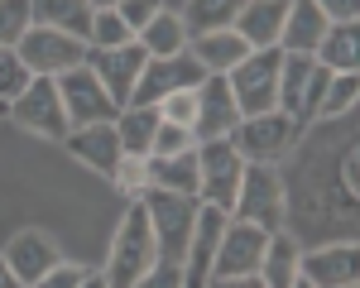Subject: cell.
I'll return each instance as SVG.
<instances>
[{
	"label": "cell",
	"instance_id": "obj_35",
	"mask_svg": "<svg viewBox=\"0 0 360 288\" xmlns=\"http://www.w3.org/2000/svg\"><path fill=\"white\" fill-rule=\"evenodd\" d=\"M159 115H164L168 125L193 130V120H197V96H193V91H173V96H164V101H159Z\"/></svg>",
	"mask_w": 360,
	"mask_h": 288
},
{
	"label": "cell",
	"instance_id": "obj_42",
	"mask_svg": "<svg viewBox=\"0 0 360 288\" xmlns=\"http://www.w3.org/2000/svg\"><path fill=\"white\" fill-rule=\"evenodd\" d=\"M77 288H111V284H106V274H86Z\"/></svg>",
	"mask_w": 360,
	"mask_h": 288
},
{
	"label": "cell",
	"instance_id": "obj_28",
	"mask_svg": "<svg viewBox=\"0 0 360 288\" xmlns=\"http://www.w3.org/2000/svg\"><path fill=\"white\" fill-rule=\"evenodd\" d=\"M240 5L245 0H188L178 20L188 29V39H197V34H212V29H231L236 15H240Z\"/></svg>",
	"mask_w": 360,
	"mask_h": 288
},
{
	"label": "cell",
	"instance_id": "obj_37",
	"mask_svg": "<svg viewBox=\"0 0 360 288\" xmlns=\"http://www.w3.org/2000/svg\"><path fill=\"white\" fill-rule=\"evenodd\" d=\"M115 10H120V20L130 25V34H139V29H144L154 15H159V10H164V0H120Z\"/></svg>",
	"mask_w": 360,
	"mask_h": 288
},
{
	"label": "cell",
	"instance_id": "obj_45",
	"mask_svg": "<svg viewBox=\"0 0 360 288\" xmlns=\"http://www.w3.org/2000/svg\"><path fill=\"white\" fill-rule=\"evenodd\" d=\"M293 288H312V284H307V279H298V284H293Z\"/></svg>",
	"mask_w": 360,
	"mask_h": 288
},
{
	"label": "cell",
	"instance_id": "obj_20",
	"mask_svg": "<svg viewBox=\"0 0 360 288\" xmlns=\"http://www.w3.org/2000/svg\"><path fill=\"white\" fill-rule=\"evenodd\" d=\"M322 34H327V15L312 0H288V15L278 29V53H317Z\"/></svg>",
	"mask_w": 360,
	"mask_h": 288
},
{
	"label": "cell",
	"instance_id": "obj_24",
	"mask_svg": "<svg viewBox=\"0 0 360 288\" xmlns=\"http://www.w3.org/2000/svg\"><path fill=\"white\" fill-rule=\"evenodd\" d=\"M159 106H125V111L115 115V135H120V149L130 154V159H149V149H154V130H159Z\"/></svg>",
	"mask_w": 360,
	"mask_h": 288
},
{
	"label": "cell",
	"instance_id": "obj_1",
	"mask_svg": "<svg viewBox=\"0 0 360 288\" xmlns=\"http://www.w3.org/2000/svg\"><path fill=\"white\" fill-rule=\"evenodd\" d=\"M283 207H288V183H283V173H278L274 164H245L231 216L274 235V230H283Z\"/></svg>",
	"mask_w": 360,
	"mask_h": 288
},
{
	"label": "cell",
	"instance_id": "obj_3",
	"mask_svg": "<svg viewBox=\"0 0 360 288\" xmlns=\"http://www.w3.org/2000/svg\"><path fill=\"white\" fill-rule=\"evenodd\" d=\"M159 259V245H154V226H149V211L144 202L130 207V216L120 221L115 230V245H111V264H106V284L111 288H130L135 279H144Z\"/></svg>",
	"mask_w": 360,
	"mask_h": 288
},
{
	"label": "cell",
	"instance_id": "obj_46",
	"mask_svg": "<svg viewBox=\"0 0 360 288\" xmlns=\"http://www.w3.org/2000/svg\"><path fill=\"white\" fill-rule=\"evenodd\" d=\"M351 288H356V284H351Z\"/></svg>",
	"mask_w": 360,
	"mask_h": 288
},
{
	"label": "cell",
	"instance_id": "obj_12",
	"mask_svg": "<svg viewBox=\"0 0 360 288\" xmlns=\"http://www.w3.org/2000/svg\"><path fill=\"white\" fill-rule=\"evenodd\" d=\"M264 245H269V230L250 226V221H226L221 245H217V259H212V279H236V274H259V259H264Z\"/></svg>",
	"mask_w": 360,
	"mask_h": 288
},
{
	"label": "cell",
	"instance_id": "obj_19",
	"mask_svg": "<svg viewBox=\"0 0 360 288\" xmlns=\"http://www.w3.org/2000/svg\"><path fill=\"white\" fill-rule=\"evenodd\" d=\"M283 15H288V0H245L231 29L245 39V48H278Z\"/></svg>",
	"mask_w": 360,
	"mask_h": 288
},
{
	"label": "cell",
	"instance_id": "obj_26",
	"mask_svg": "<svg viewBox=\"0 0 360 288\" xmlns=\"http://www.w3.org/2000/svg\"><path fill=\"white\" fill-rule=\"evenodd\" d=\"M317 63L332 72H360V29L356 25H327L322 44H317Z\"/></svg>",
	"mask_w": 360,
	"mask_h": 288
},
{
	"label": "cell",
	"instance_id": "obj_22",
	"mask_svg": "<svg viewBox=\"0 0 360 288\" xmlns=\"http://www.w3.org/2000/svg\"><path fill=\"white\" fill-rule=\"evenodd\" d=\"M144 173H149V188H159V192H183V197H197V144L193 149H183V154H154V159H144ZM144 188V192H149Z\"/></svg>",
	"mask_w": 360,
	"mask_h": 288
},
{
	"label": "cell",
	"instance_id": "obj_31",
	"mask_svg": "<svg viewBox=\"0 0 360 288\" xmlns=\"http://www.w3.org/2000/svg\"><path fill=\"white\" fill-rule=\"evenodd\" d=\"M34 25V5L29 0H0V48H15Z\"/></svg>",
	"mask_w": 360,
	"mask_h": 288
},
{
	"label": "cell",
	"instance_id": "obj_4",
	"mask_svg": "<svg viewBox=\"0 0 360 288\" xmlns=\"http://www.w3.org/2000/svg\"><path fill=\"white\" fill-rule=\"evenodd\" d=\"M278 48H250L231 72H226V86L236 96V111L240 120L245 115H264L278 111Z\"/></svg>",
	"mask_w": 360,
	"mask_h": 288
},
{
	"label": "cell",
	"instance_id": "obj_23",
	"mask_svg": "<svg viewBox=\"0 0 360 288\" xmlns=\"http://www.w3.org/2000/svg\"><path fill=\"white\" fill-rule=\"evenodd\" d=\"M34 5V25L44 29H63V34H72V39H82L91 34V0H29Z\"/></svg>",
	"mask_w": 360,
	"mask_h": 288
},
{
	"label": "cell",
	"instance_id": "obj_15",
	"mask_svg": "<svg viewBox=\"0 0 360 288\" xmlns=\"http://www.w3.org/2000/svg\"><path fill=\"white\" fill-rule=\"evenodd\" d=\"M144 58L149 53H144L139 44H125V48H86V67L96 72V82L106 86V96H111L120 111L130 106V91H135V82H139Z\"/></svg>",
	"mask_w": 360,
	"mask_h": 288
},
{
	"label": "cell",
	"instance_id": "obj_38",
	"mask_svg": "<svg viewBox=\"0 0 360 288\" xmlns=\"http://www.w3.org/2000/svg\"><path fill=\"white\" fill-rule=\"evenodd\" d=\"M82 279H86L82 264H68V259H58V264H53V269H49V274H44V279H39L34 288H77Z\"/></svg>",
	"mask_w": 360,
	"mask_h": 288
},
{
	"label": "cell",
	"instance_id": "obj_40",
	"mask_svg": "<svg viewBox=\"0 0 360 288\" xmlns=\"http://www.w3.org/2000/svg\"><path fill=\"white\" fill-rule=\"evenodd\" d=\"M207 288H264L259 274H236V279H207Z\"/></svg>",
	"mask_w": 360,
	"mask_h": 288
},
{
	"label": "cell",
	"instance_id": "obj_36",
	"mask_svg": "<svg viewBox=\"0 0 360 288\" xmlns=\"http://www.w3.org/2000/svg\"><path fill=\"white\" fill-rule=\"evenodd\" d=\"M130 288H183V264H173V259H154V269L135 279Z\"/></svg>",
	"mask_w": 360,
	"mask_h": 288
},
{
	"label": "cell",
	"instance_id": "obj_41",
	"mask_svg": "<svg viewBox=\"0 0 360 288\" xmlns=\"http://www.w3.org/2000/svg\"><path fill=\"white\" fill-rule=\"evenodd\" d=\"M0 288H25L15 274H10V264H5V259H0Z\"/></svg>",
	"mask_w": 360,
	"mask_h": 288
},
{
	"label": "cell",
	"instance_id": "obj_43",
	"mask_svg": "<svg viewBox=\"0 0 360 288\" xmlns=\"http://www.w3.org/2000/svg\"><path fill=\"white\" fill-rule=\"evenodd\" d=\"M120 0H91V10H115Z\"/></svg>",
	"mask_w": 360,
	"mask_h": 288
},
{
	"label": "cell",
	"instance_id": "obj_10",
	"mask_svg": "<svg viewBox=\"0 0 360 288\" xmlns=\"http://www.w3.org/2000/svg\"><path fill=\"white\" fill-rule=\"evenodd\" d=\"M58 82V96H63V111H68V125L77 130V125H111L120 106H115L111 96H106V86L96 82V72L91 67H72V72H63L53 77Z\"/></svg>",
	"mask_w": 360,
	"mask_h": 288
},
{
	"label": "cell",
	"instance_id": "obj_39",
	"mask_svg": "<svg viewBox=\"0 0 360 288\" xmlns=\"http://www.w3.org/2000/svg\"><path fill=\"white\" fill-rule=\"evenodd\" d=\"M322 15H327V25H356L360 20V0H312Z\"/></svg>",
	"mask_w": 360,
	"mask_h": 288
},
{
	"label": "cell",
	"instance_id": "obj_11",
	"mask_svg": "<svg viewBox=\"0 0 360 288\" xmlns=\"http://www.w3.org/2000/svg\"><path fill=\"white\" fill-rule=\"evenodd\" d=\"M10 115L34 130V135H44V140H63L72 125H68V111H63V96H58V82L53 77H29V86L10 101Z\"/></svg>",
	"mask_w": 360,
	"mask_h": 288
},
{
	"label": "cell",
	"instance_id": "obj_2",
	"mask_svg": "<svg viewBox=\"0 0 360 288\" xmlns=\"http://www.w3.org/2000/svg\"><path fill=\"white\" fill-rule=\"evenodd\" d=\"M327 82H332V67H322L312 53H283L278 58V111L298 125L317 120Z\"/></svg>",
	"mask_w": 360,
	"mask_h": 288
},
{
	"label": "cell",
	"instance_id": "obj_25",
	"mask_svg": "<svg viewBox=\"0 0 360 288\" xmlns=\"http://www.w3.org/2000/svg\"><path fill=\"white\" fill-rule=\"evenodd\" d=\"M298 240L288 235V230H274L269 235V245H264V259H259V279L264 288H293L298 284Z\"/></svg>",
	"mask_w": 360,
	"mask_h": 288
},
{
	"label": "cell",
	"instance_id": "obj_18",
	"mask_svg": "<svg viewBox=\"0 0 360 288\" xmlns=\"http://www.w3.org/2000/svg\"><path fill=\"white\" fill-rule=\"evenodd\" d=\"M63 144H68V154H72L77 164H86L91 173H101V178H111L115 164L125 159L115 125H77V130L63 135Z\"/></svg>",
	"mask_w": 360,
	"mask_h": 288
},
{
	"label": "cell",
	"instance_id": "obj_33",
	"mask_svg": "<svg viewBox=\"0 0 360 288\" xmlns=\"http://www.w3.org/2000/svg\"><path fill=\"white\" fill-rule=\"evenodd\" d=\"M111 183L125 192V197H144V188H149V173H144V159H120L115 164V173H111Z\"/></svg>",
	"mask_w": 360,
	"mask_h": 288
},
{
	"label": "cell",
	"instance_id": "obj_21",
	"mask_svg": "<svg viewBox=\"0 0 360 288\" xmlns=\"http://www.w3.org/2000/svg\"><path fill=\"white\" fill-rule=\"evenodd\" d=\"M188 53L202 63V72H207V77H226V72H231L250 48H245V39H240L236 29H212V34L188 39Z\"/></svg>",
	"mask_w": 360,
	"mask_h": 288
},
{
	"label": "cell",
	"instance_id": "obj_5",
	"mask_svg": "<svg viewBox=\"0 0 360 288\" xmlns=\"http://www.w3.org/2000/svg\"><path fill=\"white\" fill-rule=\"evenodd\" d=\"M240 173H245V159L236 154L231 140H202L197 144V202H207V207H217V211L231 216Z\"/></svg>",
	"mask_w": 360,
	"mask_h": 288
},
{
	"label": "cell",
	"instance_id": "obj_44",
	"mask_svg": "<svg viewBox=\"0 0 360 288\" xmlns=\"http://www.w3.org/2000/svg\"><path fill=\"white\" fill-rule=\"evenodd\" d=\"M5 115H10V101H0V120H5Z\"/></svg>",
	"mask_w": 360,
	"mask_h": 288
},
{
	"label": "cell",
	"instance_id": "obj_32",
	"mask_svg": "<svg viewBox=\"0 0 360 288\" xmlns=\"http://www.w3.org/2000/svg\"><path fill=\"white\" fill-rule=\"evenodd\" d=\"M29 77H34V72L20 63L15 48H0V101H15V96L29 86Z\"/></svg>",
	"mask_w": 360,
	"mask_h": 288
},
{
	"label": "cell",
	"instance_id": "obj_17",
	"mask_svg": "<svg viewBox=\"0 0 360 288\" xmlns=\"http://www.w3.org/2000/svg\"><path fill=\"white\" fill-rule=\"evenodd\" d=\"M0 259L10 264V274H15V279H20L25 288H34L63 255H58V245L49 240V235H44V230H15Z\"/></svg>",
	"mask_w": 360,
	"mask_h": 288
},
{
	"label": "cell",
	"instance_id": "obj_27",
	"mask_svg": "<svg viewBox=\"0 0 360 288\" xmlns=\"http://www.w3.org/2000/svg\"><path fill=\"white\" fill-rule=\"evenodd\" d=\"M135 44L149 58H173V53H183V48H188V29H183V20H178L173 10H159V15L135 34Z\"/></svg>",
	"mask_w": 360,
	"mask_h": 288
},
{
	"label": "cell",
	"instance_id": "obj_7",
	"mask_svg": "<svg viewBox=\"0 0 360 288\" xmlns=\"http://www.w3.org/2000/svg\"><path fill=\"white\" fill-rule=\"evenodd\" d=\"M226 140L236 144V154L245 164H278L293 140H298V120H288L283 111H264V115H245Z\"/></svg>",
	"mask_w": 360,
	"mask_h": 288
},
{
	"label": "cell",
	"instance_id": "obj_29",
	"mask_svg": "<svg viewBox=\"0 0 360 288\" xmlns=\"http://www.w3.org/2000/svg\"><path fill=\"white\" fill-rule=\"evenodd\" d=\"M360 96V72H332V82L322 91V106H317V120H336L356 106Z\"/></svg>",
	"mask_w": 360,
	"mask_h": 288
},
{
	"label": "cell",
	"instance_id": "obj_6",
	"mask_svg": "<svg viewBox=\"0 0 360 288\" xmlns=\"http://www.w3.org/2000/svg\"><path fill=\"white\" fill-rule=\"evenodd\" d=\"M144 211H149V226H154V245H159V259H173L183 264V250L193 240V221H197V197H183V192H159L149 188L144 192Z\"/></svg>",
	"mask_w": 360,
	"mask_h": 288
},
{
	"label": "cell",
	"instance_id": "obj_13",
	"mask_svg": "<svg viewBox=\"0 0 360 288\" xmlns=\"http://www.w3.org/2000/svg\"><path fill=\"white\" fill-rule=\"evenodd\" d=\"M298 279L312 288H351L360 279V250L356 240H336V245H317L298 255Z\"/></svg>",
	"mask_w": 360,
	"mask_h": 288
},
{
	"label": "cell",
	"instance_id": "obj_30",
	"mask_svg": "<svg viewBox=\"0 0 360 288\" xmlns=\"http://www.w3.org/2000/svg\"><path fill=\"white\" fill-rule=\"evenodd\" d=\"M125 44H135V34L120 20V10H96L91 15V34H86V48H125Z\"/></svg>",
	"mask_w": 360,
	"mask_h": 288
},
{
	"label": "cell",
	"instance_id": "obj_16",
	"mask_svg": "<svg viewBox=\"0 0 360 288\" xmlns=\"http://www.w3.org/2000/svg\"><path fill=\"white\" fill-rule=\"evenodd\" d=\"M197 96V120H193V140H226L236 125H240V111H236V96L226 77H207V82L193 91Z\"/></svg>",
	"mask_w": 360,
	"mask_h": 288
},
{
	"label": "cell",
	"instance_id": "obj_9",
	"mask_svg": "<svg viewBox=\"0 0 360 288\" xmlns=\"http://www.w3.org/2000/svg\"><path fill=\"white\" fill-rule=\"evenodd\" d=\"M202 82H207V72H202V63L188 48L173 53V58H144L139 82L130 91V106H159L164 96H173V91H197Z\"/></svg>",
	"mask_w": 360,
	"mask_h": 288
},
{
	"label": "cell",
	"instance_id": "obj_34",
	"mask_svg": "<svg viewBox=\"0 0 360 288\" xmlns=\"http://www.w3.org/2000/svg\"><path fill=\"white\" fill-rule=\"evenodd\" d=\"M193 130H183V125H168V120H159V130H154V149H149V159L159 154H183V149H193Z\"/></svg>",
	"mask_w": 360,
	"mask_h": 288
},
{
	"label": "cell",
	"instance_id": "obj_8",
	"mask_svg": "<svg viewBox=\"0 0 360 288\" xmlns=\"http://www.w3.org/2000/svg\"><path fill=\"white\" fill-rule=\"evenodd\" d=\"M15 53H20V63L34 77H63V72H72V67L86 63V44L72 39V34H63V29L29 25L25 39L15 44Z\"/></svg>",
	"mask_w": 360,
	"mask_h": 288
},
{
	"label": "cell",
	"instance_id": "obj_14",
	"mask_svg": "<svg viewBox=\"0 0 360 288\" xmlns=\"http://www.w3.org/2000/svg\"><path fill=\"white\" fill-rule=\"evenodd\" d=\"M226 211L197 202V221H193V240L183 250V288H207L212 279V259H217V245H221V230H226Z\"/></svg>",
	"mask_w": 360,
	"mask_h": 288
}]
</instances>
